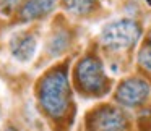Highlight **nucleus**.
<instances>
[{"label": "nucleus", "mask_w": 151, "mask_h": 131, "mask_svg": "<svg viewBox=\"0 0 151 131\" xmlns=\"http://www.w3.org/2000/svg\"><path fill=\"white\" fill-rule=\"evenodd\" d=\"M55 0H28L21 11V18L24 20H37V18L46 16L47 13L54 10Z\"/></svg>", "instance_id": "obj_7"}, {"label": "nucleus", "mask_w": 151, "mask_h": 131, "mask_svg": "<svg viewBox=\"0 0 151 131\" xmlns=\"http://www.w3.org/2000/svg\"><path fill=\"white\" fill-rule=\"evenodd\" d=\"M96 0H63L65 8L73 15H86L94 8Z\"/></svg>", "instance_id": "obj_8"}, {"label": "nucleus", "mask_w": 151, "mask_h": 131, "mask_svg": "<svg viewBox=\"0 0 151 131\" xmlns=\"http://www.w3.org/2000/svg\"><path fill=\"white\" fill-rule=\"evenodd\" d=\"M88 126L91 131H125L127 120L119 108L102 107L91 115Z\"/></svg>", "instance_id": "obj_5"}, {"label": "nucleus", "mask_w": 151, "mask_h": 131, "mask_svg": "<svg viewBox=\"0 0 151 131\" xmlns=\"http://www.w3.org/2000/svg\"><path fill=\"white\" fill-rule=\"evenodd\" d=\"M141 36V29L132 20H119L106 24L101 31V42L112 50L128 49L135 46Z\"/></svg>", "instance_id": "obj_2"}, {"label": "nucleus", "mask_w": 151, "mask_h": 131, "mask_svg": "<svg viewBox=\"0 0 151 131\" xmlns=\"http://www.w3.org/2000/svg\"><path fill=\"white\" fill-rule=\"evenodd\" d=\"M36 49H37L36 39L29 34L17 33L10 39V50L15 58L20 60V62H29L36 53Z\"/></svg>", "instance_id": "obj_6"}, {"label": "nucleus", "mask_w": 151, "mask_h": 131, "mask_svg": "<svg viewBox=\"0 0 151 131\" xmlns=\"http://www.w3.org/2000/svg\"><path fill=\"white\" fill-rule=\"evenodd\" d=\"M148 47H150V50H151V34H150V39H148V44H146Z\"/></svg>", "instance_id": "obj_11"}, {"label": "nucleus", "mask_w": 151, "mask_h": 131, "mask_svg": "<svg viewBox=\"0 0 151 131\" xmlns=\"http://www.w3.org/2000/svg\"><path fill=\"white\" fill-rule=\"evenodd\" d=\"M39 100L42 108L52 117H62L70 100V88L65 70H55L42 79L39 88Z\"/></svg>", "instance_id": "obj_1"}, {"label": "nucleus", "mask_w": 151, "mask_h": 131, "mask_svg": "<svg viewBox=\"0 0 151 131\" xmlns=\"http://www.w3.org/2000/svg\"><path fill=\"white\" fill-rule=\"evenodd\" d=\"M151 88L141 78H128L117 88L115 99L125 107H137L150 97Z\"/></svg>", "instance_id": "obj_4"}, {"label": "nucleus", "mask_w": 151, "mask_h": 131, "mask_svg": "<svg viewBox=\"0 0 151 131\" xmlns=\"http://www.w3.org/2000/svg\"><path fill=\"white\" fill-rule=\"evenodd\" d=\"M20 0H0V8L4 11H10L12 8H15V5L18 4Z\"/></svg>", "instance_id": "obj_10"}, {"label": "nucleus", "mask_w": 151, "mask_h": 131, "mask_svg": "<svg viewBox=\"0 0 151 131\" xmlns=\"http://www.w3.org/2000/svg\"><path fill=\"white\" fill-rule=\"evenodd\" d=\"M4 131H17V130H15V128H12V126H10V128H7V130H4Z\"/></svg>", "instance_id": "obj_12"}, {"label": "nucleus", "mask_w": 151, "mask_h": 131, "mask_svg": "<svg viewBox=\"0 0 151 131\" xmlns=\"http://www.w3.org/2000/svg\"><path fill=\"white\" fill-rule=\"evenodd\" d=\"M67 47H68V34L60 31L59 34H55V36L50 39L49 52L52 53V55H59V53H62Z\"/></svg>", "instance_id": "obj_9"}, {"label": "nucleus", "mask_w": 151, "mask_h": 131, "mask_svg": "<svg viewBox=\"0 0 151 131\" xmlns=\"http://www.w3.org/2000/svg\"><path fill=\"white\" fill-rule=\"evenodd\" d=\"M76 78H78L80 86L91 94H98V92L104 91L106 88L104 70H102L101 62L94 57H86L78 63Z\"/></svg>", "instance_id": "obj_3"}]
</instances>
